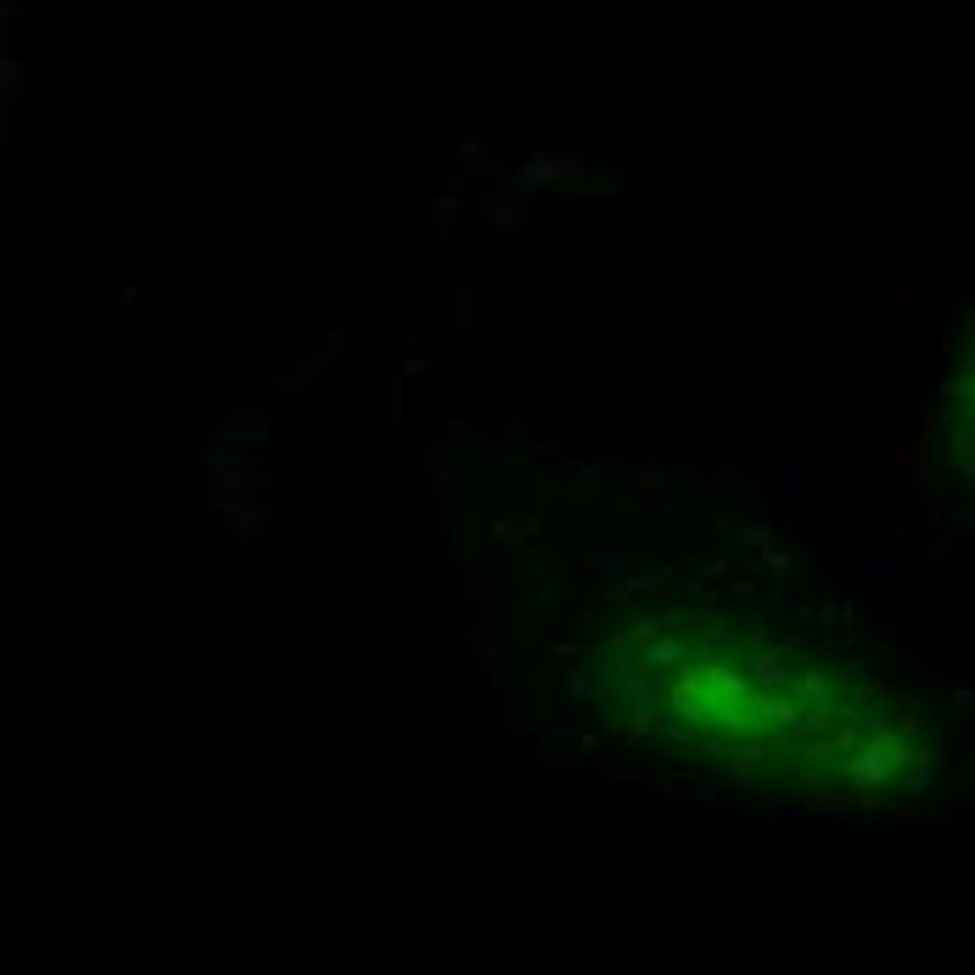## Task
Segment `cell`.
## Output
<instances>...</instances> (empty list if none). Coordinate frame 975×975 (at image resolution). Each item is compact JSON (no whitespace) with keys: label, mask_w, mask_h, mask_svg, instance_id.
I'll return each mask as SVG.
<instances>
[{"label":"cell","mask_w":975,"mask_h":975,"mask_svg":"<svg viewBox=\"0 0 975 975\" xmlns=\"http://www.w3.org/2000/svg\"><path fill=\"white\" fill-rule=\"evenodd\" d=\"M606 684L622 735H662L729 763L740 791L802 768V807H875L880 791L931 751L925 723L886 684L841 667L824 645L718 600H667L617 622Z\"/></svg>","instance_id":"6da1fadb"},{"label":"cell","mask_w":975,"mask_h":975,"mask_svg":"<svg viewBox=\"0 0 975 975\" xmlns=\"http://www.w3.org/2000/svg\"><path fill=\"white\" fill-rule=\"evenodd\" d=\"M953 438H959L964 460L975 466V337L959 365V382H953Z\"/></svg>","instance_id":"7a4b0ae2"}]
</instances>
